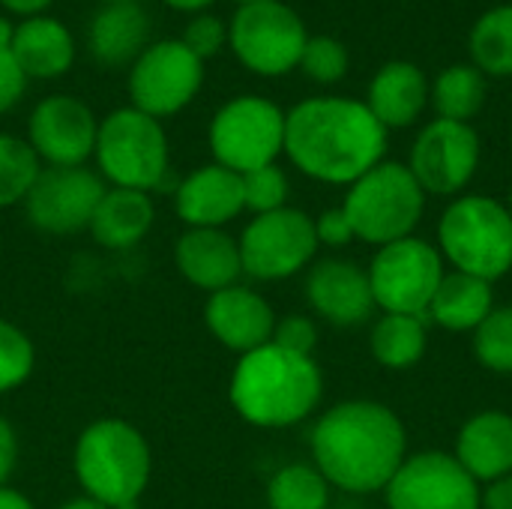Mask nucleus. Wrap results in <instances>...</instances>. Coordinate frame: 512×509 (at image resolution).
<instances>
[{
	"instance_id": "37998d69",
	"label": "nucleus",
	"mask_w": 512,
	"mask_h": 509,
	"mask_svg": "<svg viewBox=\"0 0 512 509\" xmlns=\"http://www.w3.org/2000/svg\"><path fill=\"white\" fill-rule=\"evenodd\" d=\"M0 509H36L33 501L18 492V489H9V486H0Z\"/></svg>"
},
{
	"instance_id": "c85d7f7f",
	"label": "nucleus",
	"mask_w": 512,
	"mask_h": 509,
	"mask_svg": "<svg viewBox=\"0 0 512 509\" xmlns=\"http://www.w3.org/2000/svg\"><path fill=\"white\" fill-rule=\"evenodd\" d=\"M474 66L492 78H512V3L486 9L468 36Z\"/></svg>"
},
{
	"instance_id": "c9c22d12",
	"label": "nucleus",
	"mask_w": 512,
	"mask_h": 509,
	"mask_svg": "<svg viewBox=\"0 0 512 509\" xmlns=\"http://www.w3.org/2000/svg\"><path fill=\"white\" fill-rule=\"evenodd\" d=\"M180 39L192 48V54H198L201 60H207V57L219 54V51L228 45V24L219 21V18L210 15V12H198V15L189 18V24L183 27V36H180Z\"/></svg>"
},
{
	"instance_id": "dca6fc26",
	"label": "nucleus",
	"mask_w": 512,
	"mask_h": 509,
	"mask_svg": "<svg viewBox=\"0 0 512 509\" xmlns=\"http://www.w3.org/2000/svg\"><path fill=\"white\" fill-rule=\"evenodd\" d=\"M99 120L87 102L69 93L45 96L27 120V144L51 168H78L96 150Z\"/></svg>"
},
{
	"instance_id": "a19ab883",
	"label": "nucleus",
	"mask_w": 512,
	"mask_h": 509,
	"mask_svg": "<svg viewBox=\"0 0 512 509\" xmlns=\"http://www.w3.org/2000/svg\"><path fill=\"white\" fill-rule=\"evenodd\" d=\"M480 509H512V474L480 486Z\"/></svg>"
},
{
	"instance_id": "09e8293b",
	"label": "nucleus",
	"mask_w": 512,
	"mask_h": 509,
	"mask_svg": "<svg viewBox=\"0 0 512 509\" xmlns=\"http://www.w3.org/2000/svg\"><path fill=\"white\" fill-rule=\"evenodd\" d=\"M102 3H135V0H102Z\"/></svg>"
},
{
	"instance_id": "39448f33",
	"label": "nucleus",
	"mask_w": 512,
	"mask_h": 509,
	"mask_svg": "<svg viewBox=\"0 0 512 509\" xmlns=\"http://www.w3.org/2000/svg\"><path fill=\"white\" fill-rule=\"evenodd\" d=\"M435 246L453 270L495 285L512 270V216L489 195H459L438 222Z\"/></svg>"
},
{
	"instance_id": "2f4dec72",
	"label": "nucleus",
	"mask_w": 512,
	"mask_h": 509,
	"mask_svg": "<svg viewBox=\"0 0 512 509\" xmlns=\"http://www.w3.org/2000/svg\"><path fill=\"white\" fill-rule=\"evenodd\" d=\"M474 357L495 375H512V306H495L474 330Z\"/></svg>"
},
{
	"instance_id": "bb28decb",
	"label": "nucleus",
	"mask_w": 512,
	"mask_h": 509,
	"mask_svg": "<svg viewBox=\"0 0 512 509\" xmlns=\"http://www.w3.org/2000/svg\"><path fill=\"white\" fill-rule=\"evenodd\" d=\"M429 348V330H426V318H414V315H381L372 324V336H369V351L375 357L378 366L390 369V372H408L414 369Z\"/></svg>"
},
{
	"instance_id": "c03bdc74",
	"label": "nucleus",
	"mask_w": 512,
	"mask_h": 509,
	"mask_svg": "<svg viewBox=\"0 0 512 509\" xmlns=\"http://www.w3.org/2000/svg\"><path fill=\"white\" fill-rule=\"evenodd\" d=\"M165 6H171V9H177V12H204L210 3H216V0H162Z\"/></svg>"
},
{
	"instance_id": "5701e85b",
	"label": "nucleus",
	"mask_w": 512,
	"mask_h": 509,
	"mask_svg": "<svg viewBox=\"0 0 512 509\" xmlns=\"http://www.w3.org/2000/svg\"><path fill=\"white\" fill-rule=\"evenodd\" d=\"M150 45V15L135 3H105L87 27V51L102 66H132Z\"/></svg>"
},
{
	"instance_id": "9b49d317",
	"label": "nucleus",
	"mask_w": 512,
	"mask_h": 509,
	"mask_svg": "<svg viewBox=\"0 0 512 509\" xmlns=\"http://www.w3.org/2000/svg\"><path fill=\"white\" fill-rule=\"evenodd\" d=\"M237 243L243 273L258 282H282L309 270L321 249L315 219L297 207L252 216Z\"/></svg>"
},
{
	"instance_id": "f257e3e1",
	"label": "nucleus",
	"mask_w": 512,
	"mask_h": 509,
	"mask_svg": "<svg viewBox=\"0 0 512 509\" xmlns=\"http://www.w3.org/2000/svg\"><path fill=\"white\" fill-rule=\"evenodd\" d=\"M312 465L348 495L384 492L408 459V432L393 408L372 399H348L327 408L309 435Z\"/></svg>"
},
{
	"instance_id": "1a4fd4ad",
	"label": "nucleus",
	"mask_w": 512,
	"mask_h": 509,
	"mask_svg": "<svg viewBox=\"0 0 512 509\" xmlns=\"http://www.w3.org/2000/svg\"><path fill=\"white\" fill-rule=\"evenodd\" d=\"M309 30L282 0L243 3L228 21V48L255 75L279 78L300 66Z\"/></svg>"
},
{
	"instance_id": "e433bc0d",
	"label": "nucleus",
	"mask_w": 512,
	"mask_h": 509,
	"mask_svg": "<svg viewBox=\"0 0 512 509\" xmlns=\"http://www.w3.org/2000/svg\"><path fill=\"white\" fill-rule=\"evenodd\" d=\"M273 345H279L285 351H294V354L312 357L315 348H318V324L309 315H285V318H276Z\"/></svg>"
},
{
	"instance_id": "a18cd8bd",
	"label": "nucleus",
	"mask_w": 512,
	"mask_h": 509,
	"mask_svg": "<svg viewBox=\"0 0 512 509\" xmlns=\"http://www.w3.org/2000/svg\"><path fill=\"white\" fill-rule=\"evenodd\" d=\"M57 509H108L105 504H99V501H93V498H87V495H81V498H69V501H63Z\"/></svg>"
},
{
	"instance_id": "aec40b11",
	"label": "nucleus",
	"mask_w": 512,
	"mask_h": 509,
	"mask_svg": "<svg viewBox=\"0 0 512 509\" xmlns=\"http://www.w3.org/2000/svg\"><path fill=\"white\" fill-rule=\"evenodd\" d=\"M180 276L201 291H222L240 282V243L222 228H189L174 246Z\"/></svg>"
},
{
	"instance_id": "f704fd0d",
	"label": "nucleus",
	"mask_w": 512,
	"mask_h": 509,
	"mask_svg": "<svg viewBox=\"0 0 512 509\" xmlns=\"http://www.w3.org/2000/svg\"><path fill=\"white\" fill-rule=\"evenodd\" d=\"M240 177H243V204L255 216L288 207L291 183H288V174L276 162L264 165V168H255L249 174H240Z\"/></svg>"
},
{
	"instance_id": "0eeeda50",
	"label": "nucleus",
	"mask_w": 512,
	"mask_h": 509,
	"mask_svg": "<svg viewBox=\"0 0 512 509\" xmlns=\"http://www.w3.org/2000/svg\"><path fill=\"white\" fill-rule=\"evenodd\" d=\"M93 156L105 183L120 189L153 192L168 177L171 147L162 120L126 105L99 120Z\"/></svg>"
},
{
	"instance_id": "79ce46f5",
	"label": "nucleus",
	"mask_w": 512,
	"mask_h": 509,
	"mask_svg": "<svg viewBox=\"0 0 512 509\" xmlns=\"http://www.w3.org/2000/svg\"><path fill=\"white\" fill-rule=\"evenodd\" d=\"M54 0H0V6L12 15H21V18H33V15H42Z\"/></svg>"
},
{
	"instance_id": "58836bf2",
	"label": "nucleus",
	"mask_w": 512,
	"mask_h": 509,
	"mask_svg": "<svg viewBox=\"0 0 512 509\" xmlns=\"http://www.w3.org/2000/svg\"><path fill=\"white\" fill-rule=\"evenodd\" d=\"M24 87H27V75L15 63L12 51H0V114L18 105V99L24 96Z\"/></svg>"
},
{
	"instance_id": "423d86ee",
	"label": "nucleus",
	"mask_w": 512,
	"mask_h": 509,
	"mask_svg": "<svg viewBox=\"0 0 512 509\" xmlns=\"http://www.w3.org/2000/svg\"><path fill=\"white\" fill-rule=\"evenodd\" d=\"M426 198L429 195L420 189L405 162L384 159L348 186L342 210L354 228V237L381 249L414 237L426 213Z\"/></svg>"
},
{
	"instance_id": "2eb2a0df",
	"label": "nucleus",
	"mask_w": 512,
	"mask_h": 509,
	"mask_svg": "<svg viewBox=\"0 0 512 509\" xmlns=\"http://www.w3.org/2000/svg\"><path fill=\"white\" fill-rule=\"evenodd\" d=\"M105 180L87 165L51 168L42 165L36 183L24 198L30 225L45 234H75L90 228V219L105 195Z\"/></svg>"
},
{
	"instance_id": "6e6552de",
	"label": "nucleus",
	"mask_w": 512,
	"mask_h": 509,
	"mask_svg": "<svg viewBox=\"0 0 512 509\" xmlns=\"http://www.w3.org/2000/svg\"><path fill=\"white\" fill-rule=\"evenodd\" d=\"M207 144L213 162L249 174L285 153V111L267 96H234L210 120Z\"/></svg>"
},
{
	"instance_id": "a211bd4d",
	"label": "nucleus",
	"mask_w": 512,
	"mask_h": 509,
	"mask_svg": "<svg viewBox=\"0 0 512 509\" xmlns=\"http://www.w3.org/2000/svg\"><path fill=\"white\" fill-rule=\"evenodd\" d=\"M204 324L222 348L243 357V354L273 342L276 312L255 288L237 282V285L213 291L207 297Z\"/></svg>"
},
{
	"instance_id": "72a5a7b5",
	"label": "nucleus",
	"mask_w": 512,
	"mask_h": 509,
	"mask_svg": "<svg viewBox=\"0 0 512 509\" xmlns=\"http://www.w3.org/2000/svg\"><path fill=\"white\" fill-rule=\"evenodd\" d=\"M348 66H351L348 48L336 36L318 33L306 39L297 69H303V75L312 78L315 84H336L348 75Z\"/></svg>"
},
{
	"instance_id": "8fccbe9b",
	"label": "nucleus",
	"mask_w": 512,
	"mask_h": 509,
	"mask_svg": "<svg viewBox=\"0 0 512 509\" xmlns=\"http://www.w3.org/2000/svg\"><path fill=\"white\" fill-rule=\"evenodd\" d=\"M237 3L243 6V3H261V0H237Z\"/></svg>"
},
{
	"instance_id": "4be33fe9",
	"label": "nucleus",
	"mask_w": 512,
	"mask_h": 509,
	"mask_svg": "<svg viewBox=\"0 0 512 509\" xmlns=\"http://www.w3.org/2000/svg\"><path fill=\"white\" fill-rule=\"evenodd\" d=\"M363 102L387 132L408 129L429 105V78L411 60H390L372 75Z\"/></svg>"
},
{
	"instance_id": "ea45409f",
	"label": "nucleus",
	"mask_w": 512,
	"mask_h": 509,
	"mask_svg": "<svg viewBox=\"0 0 512 509\" xmlns=\"http://www.w3.org/2000/svg\"><path fill=\"white\" fill-rule=\"evenodd\" d=\"M15 462H18V435L12 423L0 417V486H6V480L12 477Z\"/></svg>"
},
{
	"instance_id": "f8f14e48",
	"label": "nucleus",
	"mask_w": 512,
	"mask_h": 509,
	"mask_svg": "<svg viewBox=\"0 0 512 509\" xmlns=\"http://www.w3.org/2000/svg\"><path fill=\"white\" fill-rule=\"evenodd\" d=\"M204 84V60L177 39L150 42L129 66V99L132 108L165 120L180 114Z\"/></svg>"
},
{
	"instance_id": "7ed1b4c3",
	"label": "nucleus",
	"mask_w": 512,
	"mask_h": 509,
	"mask_svg": "<svg viewBox=\"0 0 512 509\" xmlns=\"http://www.w3.org/2000/svg\"><path fill=\"white\" fill-rule=\"evenodd\" d=\"M228 399L249 426L291 429L318 411L324 375L315 357L267 342L240 357L228 381Z\"/></svg>"
},
{
	"instance_id": "20e7f679",
	"label": "nucleus",
	"mask_w": 512,
	"mask_h": 509,
	"mask_svg": "<svg viewBox=\"0 0 512 509\" xmlns=\"http://www.w3.org/2000/svg\"><path fill=\"white\" fill-rule=\"evenodd\" d=\"M72 468L87 498L108 509H135L150 483L153 456L138 426L105 417L78 435Z\"/></svg>"
},
{
	"instance_id": "4c0bfd02",
	"label": "nucleus",
	"mask_w": 512,
	"mask_h": 509,
	"mask_svg": "<svg viewBox=\"0 0 512 509\" xmlns=\"http://www.w3.org/2000/svg\"><path fill=\"white\" fill-rule=\"evenodd\" d=\"M315 237H318V246H327V249H345L357 240L342 207H330L321 216H315Z\"/></svg>"
},
{
	"instance_id": "de8ad7c7",
	"label": "nucleus",
	"mask_w": 512,
	"mask_h": 509,
	"mask_svg": "<svg viewBox=\"0 0 512 509\" xmlns=\"http://www.w3.org/2000/svg\"><path fill=\"white\" fill-rule=\"evenodd\" d=\"M504 207H507V213L512 216V189H510V195H507V201H504Z\"/></svg>"
},
{
	"instance_id": "a878e982",
	"label": "nucleus",
	"mask_w": 512,
	"mask_h": 509,
	"mask_svg": "<svg viewBox=\"0 0 512 509\" xmlns=\"http://www.w3.org/2000/svg\"><path fill=\"white\" fill-rule=\"evenodd\" d=\"M495 309L492 282L450 270L444 273L426 318L447 333H474Z\"/></svg>"
},
{
	"instance_id": "c756f323",
	"label": "nucleus",
	"mask_w": 512,
	"mask_h": 509,
	"mask_svg": "<svg viewBox=\"0 0 512 509\" xmlns=\"http://www.w3.org/2000/svg\"><path fill=\"white\" fill-rule=\"evenodd\" d=\"M333 486L309 462H294L279 468L267 483L270 509H327Z\"/></svg>"
},
{
	"instance_id": "393cba45",
	"label": "nucleus",
	"mask_w": 512,
	"mask_h": 509,
	"mask_svg": "<svg viewBox=\"0 0 512 509\" xmlns=\"http://www.w3.org/2000/svg\"><path fill=\"white\" fill-rule=\"evenodd\" d=\"M153 222H156V207L150 192L108 186L87 231L102 249L123 252L138 246L150 234Z\"/></svg>"
},
{
	"instance_id": "6ab92c4d",
	"label": "nucleus",
	"mask_w": 512,
	"mask_h": 509,
	"mask_svg": "<svg viewBox=\"0 0 512 509\" xmlns=\"http://www.w3.org/2000/svg\"><path fill=\"white\" fill-rule=\"evenodd\" d=\"M174 210L189 228H225L246 210L243 177L219 162L201 165L177 183Z\"/></svg>"
},
{
	"instance_id": "412c9836",
	"label": "nucleus",
	"mask_w": 512,
	"mask_h": 509,
	"mask_svg": "<svg viewBox=\"0 0 512 509\" xmlns=\"http://www.w3.org/2000/svg\"><path fill=\"white\" fill-rule=\"evenodd\" d=\"M453 456L477 483H492L512 474V414L486 408L468 417L456 435Z\"/></svg>"
},
{
	"instance_id": "49530a36",
	"label": "nucleus",
	"mask_w": 512,
	"mask_h": 509,
	"mask_svg": "<svg viewBox=\"0 0 512 509\" xmlns=\"http://www.w3.org/2000/svg\"><path fill=\"white\" fill-rule=\"evenodd\" d=\"M12 36H15V24L6 15H0V51L12 48Z\"/></svg>"
},
{
	"instance_id": "4468645a",
	"label": "nucleus",
	"mask_w": 512,
	"mask_h": 509,
	"mask_svg": "<svg viewBox=\"0 0 512 509\" xmlns=\"http://www.w3.org/2000/svg\"><path fill=\"white\" fill-rule=\"evenodd\" d=\"M387 509H480V483L453 453L423 450L402 462L384 489Z\"/></svg>"
},
{
	"instance_id": "473e14b6",
	"label": "nucleus",
	"mask_w": 512,
	"mask_h": 509,
	"mask_svg": "<svg viewBox=\"0 0 512 509\" xmlns=\"http://www.w3.org/2000/svg\"><path fill=\"white\" fill-rule=\"evenodd\" d=\"M36 366V351L30 336L12 321L0 318V396L18 390Z\"/></svg>"
},
{
	"instance_id": "7c9ffc66",
	"label": "nucleus",
	"mask_w": 512,
	"mask_h": 509,
	"mask_svg": "<svg viewBox=\"0 0 512 509\" xmlns=\"http://www.w3.org/2000/svg\"><path fill=\"white\" fill-rule=\"evenodd\" d=\"M42 162L33 147L9 132H0V210L24 204L30 186L36 183Z\"/></svg>"
},
{
	"instance_id": "f03ea898",
	"label": "nucleus",
	"mask_w": 512,
	"mask_h": 509,
	"mask_svg": "<svg viewBox=\"0 0 512 509\" xmlns=\"http://www.w3.org/2000/svg\"><path fill=\"white\" fill-rule=\"evenodd\" d=\"M387 153V129L363 99L309 96L285 111V156L309 180L351 186Z\"/></svg>"
},
{
	"instance_id": "9d476101",
	"label": "nucleus",
	"mask_w": 512,
	"mask_h": 509,
	"mask_svg": "<svg viewBox=\"0 0 512 509\" xmlns=\"http://www.w3.org/2000/svg\"><path fill=\"white\" fill-rule=\"evenodd\" d=\"M366 273L375 306L381 312L426 318L429 303L447 270L435 243L423 237H405L381 246Z\"/></svg>"
},
{
	"instance_id": "ddd939ff",
	"label": "nucleus",
	"mask_w": 512,
	"mask_h": 509,
	"mask_svg": "<svg viewBox=\"0 0 512 509\" xmlns=\"http://www.w3.org/2000/svg\"><path fill=\"white\" fill-rule=\"evenodd\" d=\"M480 135L471 123L435 117L420 129L408 153V171L426 195L459 198L480 168Z\"/></svg>"
},
{
	"instance_id": "cd10ccee",
	"label": "nucleus",
	"mask_w": 512,
	"mask_h": 509,
	"mask_svg": "<svg viewBox=\"0 0 512 509\" xmlns=\"http://www.w3.org/2000/svg\"><path fill=\"white\" fill-rule=\"evenodd\" d=\"M486 75L474 63H456L438 72V78L429 84V102L441 120L471 123L483 105H486Z\"/></svg>"
},
{
	"instance_id": "f3484780",
	"label": "nucleus",
	"mask_w": 512,
	"mask_h": 509,
	"mask_svg": "<svg viewBox=\"0 0 512 509\" xmlns=\"http://www.w3.org/2000/svg\"><path fill=\"white\" fill-rule=\"evenodd\" d=\"M306 300L333 327H360L378 309L366 267L351 258L315 261L306 273Z\"/></svg>"
},
{
	"instance_id": "b1692460",
	"label": "nucleus",
	"mask_w": 512,
	"mask_h": 509,
	"mask_svg": "<svg viewBox=\"0 0 512 509\" xmlns=\"http://www.w3.org/2000/svg\"><path fill=\"white\" fill-rule=\"evenodd\" d=\"M9 51L27 78H60L75 63L72 33L51 15L21 18V24H15Z\"/></svg>"
}]
</instances>
